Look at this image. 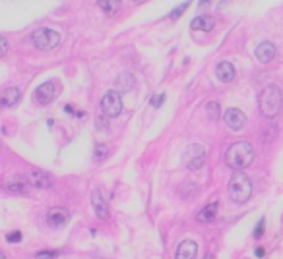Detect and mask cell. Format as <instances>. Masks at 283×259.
Masks as SVG:
<instances>
[{
    "instance_id": "cb8c5ba5",
    "label": "cell",
    "mask_w": 283,
    "mask_h": 259,
    "mask_svg": "<svg viewBox=\"0 0 283 259\" xmlns=\"http://www.w3.org/2000/svg\"><path fill=\"white\" fill-rule=\"evenodd\" d=\"M8 51H10V45H8L6 37H0V58H4L8 54Z\"/></svg>"
},
{
    "instance_id": "30bf717a",
    "label": "cell",
    "mask_w": 283,
    "mask_h": 259,
    "mask_svg": "<svg viewBox=\"0 0 283 259\" xmlns=\"http://www.w3.org/2000/svg\"><path fill=\"white\" fill-rule=\"evenodd\" d=\"M256 58L262 62V64H268V62H272L274 58H276V45L274 43H270V41H262L258 47H256Z\"/></svg>"
},
{
    "instance_id": "8992f818",
    "label": "cell",
    "mask_w": 283,
    "mask_h": 259,
    "mask_svg": "<svg viewBox=\"0 0 283 259\" xmlns=\"http://www.w3.org/2000/svg\"><path fill=\"white\" fill-rule=\"evenodd\" d=\"M58 93H60L58 82H56V80H51V82H45V84H41V86L37 87L35 99L41 104H49L58 97Z\"/></svg>"
},
{
    "instance_id": "f546056e",
    "label": "cell",
    "mask_w": 283,
    "mask_h": 259,
    "mask_svg": "<svg viewBox=\"0 0 283 259\" xmlns=\"http://www.w3.org/2000/svg\"><path fill=\"white\" fill-rule=\"evenodd\" d=\"M256 258H264V250H262V248L256 250Z\"/></svg>"
},
{
    "instance_id": "8fae6325",
    "label": "cell",
    "mask_w": 283,
    "mask_h": 259,
    "mask_svg": "<svg viewBox=\"0 0 283 259\" xmlns=\"http://www.w3.org/2000/svg\"><path fill=\"white\" fill-rule=\"evenodd\" d=\"M68 219H70V213H68L64 207H53L49 211V215H47V223L51 226H54V228L66 225Z\"/></svg>"
},
{
    "instance_id": "f1b7e54d",
    "label": "cell",
    "mask_w": 283,
    "mask_h": 259,
    "mask_svg": "<svg viewBox=\"0 0 283 259\" xmlns=\"http://www.w3.org/2000/svg\"><path fill=\"white\" fill-rule=\"evenodd\" d=\"M163 101H165V93H159V95H153V99H151V104L157 108V106H161L163 104Z\"/></svg>"
},
{
    "instance_id": "484cf974",
    "label": "cell",
    "mask_w": 283,
    "mask_h": 259,
    "mask_svg": "<svg viewBox=\"0 0 283 259\" xmlns=\"http://www.w3.org/2000/svg\"><path fill=\"white\" fill-rule=\"evenodd\" d=\"M6 240H8V244H18L21 242V232H10L8 236H6Z\"/></svg>"
},
{
    "instance_id": "277c9868",
    "label": "cell",
    "mask_w": 283,
    "mask_h": 259,
    "mask_svg": "<svg viewBox=\"0 0 283 259\" xmlns=\"http://www.w3.org/2000/svg\"><path fill=\"white\" fill-rule=\"evenodd\" d=\"M31 41L39 51H53L60 43V33L54 31V29H49V27H41V29L33 31Z\"/></svg>"
},
{
    "instance_id": "3957f363",
    "label": "cell",
    "mask_w": 283,
    "mask_h": 259,
    "mask_svg": "<svg viewBox=\"0 0 283 259\" xmlns=\"http://www.w3.org/2000/svg\"><path fill=\"white\" fill-rule=\"evenodd\" d=\"M227 191H229L231 201L247 203L252 195V182L245 173H235L227 184Z\"/></svg>"
},
{
    "instance_id": "ba28073f",
    "label": "cell",
    "mask_w": 283,
    "mask_h": 259,
    "mask_svg": "<svg viewBox=\"0 0 283 259\" xmlns=\"http://www.w3.org/2000/svg\"><path fill=\"white\" fill-rule=\"evenodd\" d=\"M223 118H225V124L229 126L233 132H239L245 126V122H247V116H245V112L241 108H229L223 114Z\"/></svg>"
},
{
    "instance_id": "603a6c76",
    "label": "cell",
    "mask_w": 283,
    "mask_h": 259,
    "mask_svg": "<svg viewBox=\"0 0 283 259\" xmlns=\"http://www.w3.org/2000/svg\"><path fill=\"white\" fill-rule=\"evenodd\" d=\"M10 191H25V184H23V180H14V182H10Z\"/></svg>"
},
{
    "instance_id": "1f68e13d",
    "label": "cell",
    "mask_w": 283,
    "mask_h": 259,
    "mask_svg": "<svg viewBox=\"0 0 283 259\" xmlns=\"http://www.w3.org/2000/svg\"><path fill=\"white\" fill-rule=\"evenodd\" d=\"M0 259H6V256H4V254H0Z\"/></svg>"
},
{
    "instance_id": "44dd1931",
    "label": "cell",
    "mask_w": 283,
    "mask_h": 259,
    "mask_svg": "<svg viewBox=\"0 0 283 259\" xmlns=\"http://www.w3.org/2000/svg\"><path fill=\"white\" fill-rule=\"evenodd\" d=\"M93 155H95V161H103V159L109 155V147H107L105 143H97Z\"/></svg>"
},
{
    "instance_id": "7402d4cb",
    "label": "cell",
    "mask_w": 283,
    "mask_h": 259,
    "mask_svg": "<svg viewBox=\"0 0 283 259\" xmlns=\"http://www.w3.org/2000/svg\"><path fill=\"white\" fill-rule=\"evenodd\" d=\"M188 6H190V2H182L180 6H177V8H175V10L171 12V19H173V21H177L178 17L182 16V12H184V10L188 8Z\"/></svg>"
},
{
    "instance_id": "4fadbf2b",
    "label": "cell",
    "mask_w": 283,
    "mask_h": 259,
    "mask_svg": "<svg viewBox=\"0 0 283 259\" xmlns=\"http://www.w3.org/2000/svg\"><path fill=\"white\" fill-rule=\"evenodd\" d=\"M29 184L35 188V190H47L51 186V176L43 171H33L29 174Z\"/></svg>"
},
{
    "instance_id": "9a60e30c",
    "label": "cell",
    "mask_w": 283,
    "mask_h": 259,
    "mask_svg": "<svg viewBox=\"0 0 283 259\" xmlns=\"http://www.w3.org/2000/svg\"><path fill=\"white\" fill-rule=\"evenodd\" d=\"M19 89L18 87H8L2 91L0 95V106H14V104L19 101Z\"/></svg>"
},
{
    "instance_id": "83f0119b",
    "label": "cell",
    "mask_w": 283,
    "mask_h": 259,
    "mask_svg": "<svg viewBox=\"0 0 283 259\" xmlns=\"http://www.w3.org/2000/svg\"><path fill=\"white\" fill-rule=\"evenodd\" d=\"M58 256V252H39L37 259H54Z\"/></svg>"
},
{
    "instance_id": "4316f807",
    "label": "cell",
    "mask_w": 283,
    "mask_h": 259,
    "mask_svg": "<svg viewBox=\"0 0 283 259\" xmlns=\"http://www.w3.org/2000/svg\"><path fill=\"white\" fill-rule=\"evenodd\" d=\"M264 226H266V219H260V221H258V226H256V230H254V238H260V236H262Z\"/></svg>"
},
{
    "instance_id": "5b68a950",
    "label": "cell",
    "mask_w": 283,
    "mask_h": 259,
    "mask_svg": "<svg viewBox=\"0 0 283 259\" xmlns=\"http://www.w3.org/2000/svg\"><path fill=\"white\" fill-rule=\"evenodd\" d=\"M101 108H103L107 118H117L123 112V99H121L119 91H115V89L107 91L101 99Z\"/></svg>"
},
{
    "instance_id": "7a4b0ae2",
    "label": "cell",
    "mask_w": 283,
    "mask_h": 259,
    "mask_svg": "<svg viewBox=\"0 0 283 259\" xmlns=\"http://www.w3.org/2000/svg\"><path fill=\"white\" fill-rule=\"evenodd\" d=\"M258 104H260V110L266 118H274L280 114L283 106V97L280 87L276 86H268L260 91V97H258Z\"/></svg>"
},
{
    "instance_id": "e0dca14e",
    "label": "cell",
    "mask_w": 283,
    "mask_h": 259,
    "mask_svg": "<svg viewBox=\"0 0 283 259\" xmlns=\"http://www.w3.org/2000/svg\"><path fill=\"white\" fill-rule=\"evenodd\" d=\"M134 84H136V80H134V76L130 72L119 74V78L115 80V86H117L119 91H130V89H134Z\"/></svg>"
},
{
    "instance_id": "52a82bcc",
    "label": "cell",
    "mask_w": 283,
    "mask_h": 259,
    "mask_svg": "<svg viewBox=\"0 0 283 259\" xmlns=\"http://www.w3.org/2000/svg\"><path fill=\"white\" fill-rule=\"evenodd\" d=\"M204 161H206V149L202 145H198V143L190 145V149L186 153V167L190 171H198V169L204 167Z\"/></svg>"
},
{
    "instance_id": "4dcf8cb0",
    "label": "cell",
    "mask_w": 283,
    "mask_h": 259,
    "mask_svg": "<svg viewBox=\"0 0 283 259\" xmlns=\"http://www.w3.org/2000/svg\"><path fill=\"white\" fill-rule=\"evenodd\" d=\"M200 4H202V6H208V4H210V0H200Z\"/></svg>"
},
{
    "instance_id": "ac0fdd59",
    "label": "cell",
    "mask_w": 283,
    "mask_h": 259,
    "mask_svg": "<svg viewBox=\"0 0 283 259\" xmlns=\"http://www.w3.org/2000/svg\"><path fill=\"white\" fill-rule=\"evenodd\" d=\"M217 207H219L217 203H210V205H206V207L196 215V221H198V223H213V221H215Z\"/></svg>"
},
{
    "instance_id": "6da1fadb",
    "label": "cell",
    "mask_w": 283,
    "mask_h": 259,
    "mask_svg": "<svg viewBox=\"0 0 283 259\" xmlns=\"http://www.w3.org/2000/svg\"><path fill=\"white\" fill-rule=\"evenodd\" d=\"M254 161V149L248 141H237L225 151V163L235 171H243Z\"/></svg>"
},
{
    "instance_id": "7c38bea8",
    "label": "cell",
    "mask_w": 283,
    "mask_h": 259,
    "mask_svg": "<svg viewBox=\"0 0 283 259\" xmlns=\"http://www.w3.org/2000/svg\"><path fill=\"white\" fill-rule=\"evenodd\" d=\"M196 254H198V246L194 240H184L178 244L175 259H194Z\"/></svg>"
},
{
    "instance_id": "9c48e42d",
    "label": "cell",
    "mask_w": 283,
    "mask_h": 259,
    "mask_svg": "<svg viewBox=\"0 0 283 259\" xmlns=\"http://www.w3.org/2000/svg\"><path fill=\"white\" fill-rule=\"evenodd\" d=\"M91 207H93V213H95L99 219H103V221L109 219V205H107V201L103 199L101 191L95 190L91 193Z\"/></svg>"
},
{
    "instance_id": "5bb4252c",
    "label": "cell",
    "mask_w": 283,
    "mask_h": 259,
    "mask_svg": "<svg viewBox=\"0 0 283 259\" xmlns=\"http://www.w3.org/2000/svg\"><path fill=\"white\" fill-rule=\"evenodd\" d=\"M215 76H217L219 82L229 84V82L235 80V66L231 62H219L217 68H215Z\"/></svg>"
},
{
    "instance_id": "d6a6232c",
    "label": "cell",
    "mask_w": 283,
    "mask_h": 259,
    "mask_svg": "<svg viewBox=\"0 0 283 259\" xmlns=\"http://www.w3.org/2000/svg\"><path fill=\"white\" fill-rule=\"evenodd\" d=\"M206 259H212V256H206Z\"/></svg>"
},
{
    "instance_id": "2e32d148",
    "label": "cell",
    "mask_w": 283,
    "mask_h": 259,
    "mask_svg": "<svg viewBox=\"0 0 283 259\" xmlns=\"http://www.w3.org/2000/svg\"><path fill=\"white\" fill-rule=\"evenodd\" d=\"M213 25H215V21H213L212 16H198L192 19V23H190V27L194 29V31H212Z\"/></svg>"
},
{
    "instance_id": "d4e9b609",
    "label": "cell",
    "mask_w": 283,
    "mask_h": 259,
    "mask_svg": "<svg viewBox=\"0 0 283 259\" xmlns=\"http://www.w3.org/2000/svg\"><path fill=\"white\" fill-rule=\"evenodd\" d=\"M95 126L99 128V132H105V130H109V124H107V116L103 114V116H99L97 120H95Z\"/></svg>"
},
{
    "instance_id": "ffe728a7",
    "label": "cell",
    "mask_w": 283,
    "mask_h": 259,
    "mask_svg": "<svg viewBox=\"0 0 283 259\" xmlns=\"http://www.w3.org/2000/svg\"><path fill=\"white\" fill-rule=\"evenodd\" d=\"M208 116L212 118V120H217L219 116H221V106H219V103H215V101H212V103H208Z\"/></svg>"
},
{
    "instance_id": "d6986e66",
    "label": "cell",
    "mask_w": 283,
    "mask_h": 259,
    "mask_svg": "<svg viewBox=\"0 0 283 259\" xmlns=\"http://www.w3.org/2000/svg\"><path fill=\"white\" fill-rule=\"evenodd\" d=\"M97 6L105 12V14H115L121 8V0H97Z\"/></svg>"
}]
</instances>
